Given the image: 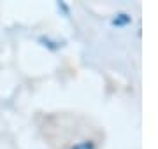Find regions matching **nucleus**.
I'll return each instance as SVG.
<instances>
[{
	"label": "nucleus",
	"mask_w": 158,
	"mask_h": 149,
	"mask_svg": "<svg viewBox=\"0 0 158 149\" xmlns=\"http://www.w3.org/2000/svg\"><path fill=\"white\" fill-rule=\"evenodd\" d=\"M72 149H95V147H93L91 142H81V144H77V146H74Z\"/></svg>",
	"instance_id": "obj_1"
}]
</instances>
